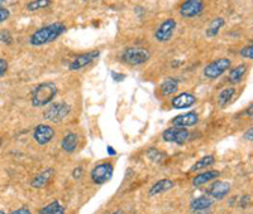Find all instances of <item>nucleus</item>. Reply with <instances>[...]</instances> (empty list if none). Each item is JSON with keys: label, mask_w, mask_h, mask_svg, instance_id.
Returning a JSON list of instances; mask_svg holds the SVG:
<instances>
[{"label": "nucleus", "mask_w": 253, "mask_h": 214, "mask_svg": "<svg viewBox=\"0 0 253 214\" xmlns=\"http://www.w3.org/2000/svg\"><path fill=\"white\" fill-rule=\"evenodd\" d=\"M10 17V12L6 8H0V23L5 22L8 18Z\"/></svg>", "instance_id": "7c9ffc66"}, {"label": "nucleus", "mask_w": 253, "mask_h": 214, "mask_svg": "<svg viewBox=\"0 0 253 214\" xmlns=\"http://www.w3.org/2000/svg\"><path fill=\"white\" fill-rule=\"evenodd\" d=\"M147 155L150 156V159L155 160L156 163H160V161L165 157V155L161 154V153L158 152V150H156V149H151V150H148Z\"/></svg>", "instance_id": "cd10ccee"}, {"label": "nucleus", "mask_w": 253, "mask_h": 214, "mask_svg": "<svg viewBox=\"0 0 253 214\" xmlns=\"http://www.w3.org/2000/svg\"><path fill=\"white\" fill-rule=\"evenodd\" d=\"M108 154H109V155H114L115 154V152L113 150L112 146H108Z\"/></svg>", "instance_id": "e433bc0d"}, {"label": "nucleus", "mask_w": 253, "mask_h": 214, "mask_svg": "<svg viewBox=\"0 0 253 214\" xmlns=\"http://www.w3.org/2000/svg\"><path fill=\"white\" fill-rule=\"evenodd\" d=\"M9 214H32V212L27 207H22V208H18L17 211H13L12 213Z\"/></svg>", "instance_id": "473e14b6"}, {"label": "nucleus", "mask_w": 253, "mask_h": 214, "mask_svg": "<svg viewBox=\"0 0 253 214\" xmlns=\"http://www.w3.org/2000/svg\"><path fill=\"white\" fill-rule=\"evenodd\" d=\"M58 90L55 82L40 83L32 93V106L33 107H44L48 106L56 97Z\"/></svg>", "instance_id": "f03ea898"}, {"label": "nucleus", "mask_w": 253, "mask_h": 214, "mask_svg": "<svg viewBox=\"0 0 253 214\" xmlns=\"http://www.w3.org/2000/svg\"><path fill=\"white\" fill-rule=\"evenodd\" d=\"M234 94H236V89L234 87H227L220 93L218 94V103L220 107H225L230 101L233 100Z\"/></svg>", "instance_id": "5701e85b"}, {"label": "nucleus", "mask_w": 253, "mask_h": 214, "mask_svg": "<svg viewBox=\"0 0 253 214\" xmlns=\"http://www.w3.org/2000/svg\"><path fill=\"white\" fill-rule=\"evenodd\" d=\"M53 174H55V170H53L52 168H48L46 169V170L42 171V173H40L38 175H36V177L33 178V180L31 182L32 188H35V189L44 188V186L48 184L49 180H51V178L53 177Z\"/></svg>", "instance_id": "f3484780"}, {"label": "nucleus", "mask_w": 253, "mask_h": 214, "mask_svg": "<svg viewBox=\"0 0 253 214\" xmlns=\"http://www.w3.org/2000/svg\"><path fill=\"white\" fill-rule=\"evenodd\" d=\"M161 93L162 96H170V94H173L177 92L178 90V81L175 80L173 77H169L161 83Z\"/></svg>", "instance_id": "aec40b11"}, {"label": "nucleus", "mask_w": 253, "mask_h": 214, "mask_svg": "<svg viewBox=\"0 0 253 214\" xmlns=\"http://www.w3.org/2000/svg\"><path fill=\"white\" fill-rule=\"evenodd\" d=\"M71 112V107L66 102H55L49 103L48 107L44 110L43 119L49 122L58 123L63 121Z\"/></svg>", "instance_id": "20e7f679"}, {"label": "nucleus", "mask_w": 253, "mask_h": 214, "mask_svg": "<svg viewBox=\"0 0 253 214\" xmlns=\"http://www.w3.org/2000/svg\"><path fill=\"white\" fill-rule=\"evenodd\" d=\"M38 214H65V208L57 200H53L49 204H47L46 207L41 208L40 213Z\"/></svg>", "instance_id": "b1692460"}, {"label": "nucleus", "mask_w": 253, "mask_h": 214, "mask_svg": "<svg viewBox=\"0 0 253 214\" xmlns=\"http://www.w3.org/2000/svg\"><path fill=\"white\" fill-rule=\"evenodd\" d=\"M230 191V184L228 182H221L218 180L215 183H213V185L210 186L209 189V195L210 198L216 200L224 199Z\"/></svg>", "instance_id": "2eb2a0df"}, {"label": "nucleus", "mask_w": 253, "mask_h": 214, "mask_svg": "<svg viewBox=\"0 0 253 214\" xmlns=\"http://www.w3.org/2000/svg\"><path fill=\"white\" fill-rule=\"evenodd\" d=\"M13 42V35L12 33L8 31V29H1L0 31V43H3V44H12Z\"/></svg>", "instance_id": "bb28decb"}, {"label": "nucleus", "mask_w": 253, "mask_h": 214, "mask_svg": "<svg viewBox=\"0 0 253 214\" xmlns=\"http://www.w3.org/2000/svg\"><path fill=\"white\" fill-rule=\"evenodd\" d=\"M195 102L196 97L193 93H189V92H181V93H178L176 97L171 100V105L176 110L189 109L193 105H195Z\"/></svg>", "instance_id": "ddd939ff"}, {"label": "nucleus", "mask_w": 253, "mask_h": 214, "mask_svg": "<svg viewBox=\"0 0 253 214\" xmlns=\"http://www.w3.org/2000/svg\"><path fill=\"white\" fill-rule=\"evenodd\" d=\"M0 214H5V213H4V212L1 211V209H0Z\"/></svg>", "instance_id": "58836bf2"}, {"label": "nucleus", "mask_w": 253, "mask_h": 214, "mask_svg": "<svg viewBox=\"0 0 253 214\" xmlns=\"http://www.w3.org/2000/svg\"><path fill=\"white\" fill-rule=\"evenodd\" d=\"M239 55L241 57L243 58H248V60H252L253 58V47L252 46H246L241 49L239 52Z\"/></svg>", "instance_id": "c85d7f7f"}, {"label": "nucleus", "mask_w": 253, "mask_h": 214, "mask_svg": "<svg viewBox=\"0 0 253 214\" xmlns=\"http://www.w3.org/2000/svg\"><path fill=\"white\" fill-rule=\"evenodd\" d=\"M246 72H247V64H245V63L238 64V66L234 67V68L230 71L228 80H229L230 83L237 85V83L241 82L242 78H243V76L246 74Z\"/></svg>", "instance_id": "4be33fe9"}, {"label": "nucleus", "mask_w": 253, "mask_h": 214, "mask_svg": "<svg viewBox=\"0 0 253 214\" xmlns=\"http://www.w3.org/2000/svg\"><path fill=\"white\" fill-rule=\"evenodd\" d=\"M175 186V183H173L171 179H161L156 182L148 190V197H156L158 194H162V193H166V191L171 190V189Z\"/></svg>", "instance_id": "dca6fc26"}, {"label": "nucleus", "mask_w": 253, "mask_h": 214, "mask_svg": "<svg viewBox=\"0 0 253 214\" xmlns=\"http://www.w3.org/2000/svg\"><path fill=\"white\" fill-rule=\"evenodd\" d=\"M177 27L176 20L170 18V19H166L165 22H162L160 24V27L157 28V31H155V38L157 42H169V40L172 38L173 33H175V29Z\"/></svg>", "instance_id": "9d476101"}, {"label": "nucleus", "mask_w": 253, "mask_h": 214, "mask_svg": "<svg viewBox=\"0 0 253 214\" xmlns=\"http://www.w3.org/2000/svg\"><path fill=\"white\" fill-rule=\"evenodd\" d=\"M99 56H100V52L99 51H90L87 53L76 56L74 61L69 64V69L70 71H80V69L90 66L94 61L98 60Z\"/></svg>", "instance_id": "1a4fd4ad"}, {"label": "nucleus", "mask_w": 253, "mask_h": 214, "mask_svg": "<svg viewBox=\"0 0 253 214\" xmlns=\"http://www.w3.org/2000/svg\"><path fill=\"white\" fill-rule=\"evenodd\" d=\"M65 31H66V26L61 22H56V23L48 24V26H44L36 31L29 38V43L33 47L44 46V44L55 42Z\"/></svg>", "instance_id": "f257e3e1"}, {"label": "nucleus", "mask_w": 253, "mask_h": 214, "mask_svg": "<svg viewBox=\"0 0 253 214\" xmlns=\"http://www.w3.org/2000/svg\"><path fill=\"white\" fill-rule=\"evenodd\" d=\"M81 177H83V168H81V166H78V168H75L74 171H72V178L76 180H80Z\"/></svg>", "instance_id": "2f4dec72"}, {"label": "nucleus", "mask_w": 253, "mask_h": 214, "mask_svg": "<svg viewBox=\"0 0 253 214\" xmlns=\"http://www.w3.org/2000/svg\"><path fill=\"white\" fill-rule=\"evenodd\" d=\"M220 177V171L218 170H208L202 173V174H198L193 179V185L194 186H200L203 184H207L211 180H215L216 178Z\"/></svg>", "instance_id": "6ab92c4d"}, {"label": "nucleus", "mask_w": 253, "mask_h": 214, "mask_svg": "<svg viewBox=\"0 0 253 214\" xmlns=\"http://www.w3.org/2000/svg\"><path fill=\"white\" fill-rule=\"evenodd\" d=\"M114 174V168L110 163H101L98 164L90 173V178H91L92 183L96 185H103V184L108 183L113 178Z\"/></svg>", "instance_id": "423d86ee"}, {"label": "nucleus", "mask_w": 253, "mask_h": 214, "mask_svg": "<svg viewBox=\"0 0 253 214\" xmlns=\"http://www.w3.org/2000/svg\"><path fill=\"white\" fill-rule=\"evenodd\" d=\"M252 134H253V128H250V130H248V131L245 134V139H246V140L252 141Z\"/></svg>", "instance_id": "c9c22d12"}, {"label": "nucleus", "mask_w": 253, "mask_h": 214, "mask_svg": "<svg viewBox=\"0 0 253 214\" xmlns=\"http://www.w3.org/2000/svg\"><path fill=\"white\" fill-rule=\"evenodd\" d=\"M214 204V199L210 197H199L195 198L190 203V209L193 214H207Z\"/></svg>", "instance_id": "4468645a"}, {"label": "nucleus", "mask_w": 253, "mask_h": 214, "mask_svg": "<svg viewBox=\"0 0 253 214\" xmlns=\"http://www.w3.org/2000/svg\"><path fill=\"white\" fill-rule=\"evenodd\" d=\"M151 58V52L143 47H129L123 52L122 60L129 66H141L148 62Z\"/></svg>", "instance_id": "7ed1b4c3"}, {"label": "nucleus", "mask_w": 253, "mask_h": 214, "mask_svg": "<svg viewBox=\"0 0 253 214\" xmlns=\"http://www.w3.org/2000/svg\"><path fill=\"white\" fill-rule=\"evenodd\" d=\"M110 214H123V212H122V211H117V212H113V213H110Z\"/></svg>", "instance_id": "4c0bfd02"}, {"label": "nucleus", "mask_w": 253, "mask_h": 214, "mask_svg": "<svg viewBox=\"0 0 253 214\" xmlns=\"http://www.w3.org/2000/svg\"><path fill=\"white\" fill-rule=\"evenodd\" d=\"M79 145V136L75 132H69L65 135V137L61 141V148L63 152L66 153H74L78 149Z\"/></svg>", "instance_id": "a211bd4d"}, {"label": "nucleus", "mask_w": 253, "mask_h": 214, "mask_svg": "<svg viewBox=\"0 0 253 214\" xmlns=\"http://www.w3.org/2000/svg\"><path fill=\"white\" fill-rule=\"evenodd\" d=\"M232 66V62H230L229 58L221 57L218 60L210 62L207 67L204 68V76L209 80H216L219 78L223 73L228 71Z\"/></svg>", "instance_id": "39448f33"}, {"label": "nucleus", "mask_w": 253, "mask_h": 214, "mask_svg": "<svg viewBox=\"0 0 253 214\" xmlns=\"http://www.w3.org/2000/svg\"><path fill=\"white\" fill-rule=\"evenodd\" d=\"M204 0H185L180 5L178 13L182 18H195L204 12Z\"/></svg>", "instance_id": "6e6552de"}, {"label": "nucleus", "mask_w": 253, "mask_h": 214, "mask_svg": "<svg viewBox=\"0 0 253 214\" xmlns=\"http://www.w3.org/2000/svg\"><path fill=\"white\" fill-rule=\"evenodd\" d=\"M250 200H251V197L250 195H245V197L242 198L241 199V207L243 209L248 208V204H250Z\"/></svg>", "instance_id": "72a5a7b5"}, {"label": "nucleus", "mask_w": 253, "mask_h": 214, "mask_svg": "<svg viewBox=\"0 0 253 214\" xmlns=\"http://www.w3.org/2000/svg\"><path fill=\"white\" fill-rule=\"evenodd\" d=\"M199 122V115L195 111H190L186 114L178 115L171 120V125L175 127H191Z\"/></svg>", "instance_id": "f8f14e48"}, {"label": "nucleus", "mask_w": 253, "mask_h": 214, "mask_svg": "<svg viewBox=\"0 0 253 214\" xmlns=\"http://www.w3.org/2000/svg\"><path fill=\"white\" fill-rule=\"evenodd\" d=\"M214 163H215V159H214L213 155H207V156H203L202 159L198 160V161L191 166L190 171H191V173H195V171L202 170V169L209 168V166L213 165Z\"/></svg>", "instance_id": "393cba45"}, {"label": "nucleus", "mask_w": 253, "mask_h": 214, "mask_svg": "<svg viewBox=\"0 0 253 214\" xmlns=\"http://www.w3.org/2000/svg\"><path fill=\"white\" fill-rule=\"evenodd\" d=\"M8 71V62L4 58H0V77H3Z\"/></svg>", "instance_id": "c756f323"}, {"label": "nucleus", "mask_w": 253, "mask_h": 214, "mask_svg": "<svg viewBox=\"0 0 253 214\" xmlns=\"http://www.w3.org/2000/svg\"><path fill=\"white\" fill-rule=\"evenodd\" d=\"M51 4V0H32V1L27 4V10L28 12H38V10L48 8Z\"/></svg>", "instance_id": "a878e982"}, {"label": "nucleus", "mask_w": 253, "mask_h": 214, "mask_svg": "<svg viewBox=\"0 0 253 214\" xmlns=\"http://www.w3.org/2000/svg\"><path fill=\"white\" fill-rule=\"evenodd\" d=\"M55 134V128L52 127V126L41 123V125H38L35 128V131H33V139L40 145H47V144H49L53 140Z\"/></svg>", "instance_id": "9b49d317"}, {"label": "nucleus", "mask_w": 253, "mask_h": 214, "mask_svg": "<svg viewBox=\"0 0 253 214\" xmlns=\"http://www.w3.org/2000/svg\"><path fill=\"white\" fill-rule=\"evenodd\" d=\"M224 19L221 17H218L215 18V19L211 20V23L209 24V27H208L207 31H205V34H207L208 38H214L216 37V35L219 34V31H220V29L224 27Z\"/></svg>", "instance_id": "412c9836"}, {"label": "nucleus", "mask_w": 253, "mask_h": 214, "mask_svg": "<svg viewBox=\"0 0 253 214\" xmlns=\"http://www.w3.org/2000/svg\"><path fill=\"white\" fill-rule=\"evenodd\" d=\"M190 136V132L185 127H169L162 132V139L166 143H175L177 145H182L187 141Z\"/></svg>", "instance_id": "0eeeda50"}, {"label": "nucleus", "mask_w": 253, "mask_h": 214, "mask_svg": "<svg viewBox=\"0 0 253 214\" xmlns=\"http://www.w3.org/2000/svg\"><path fill=\"white\" fill-rule=\"evenodd\" d=\"M112 76H113V78H114L115 81H123V80H124V77H126V76H124V74L115 73V72H112Z\"/></svg>", "instance_id": "f704fd0d"}]
</instances>
